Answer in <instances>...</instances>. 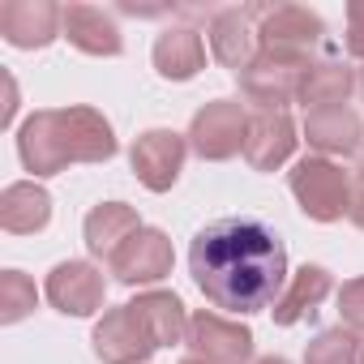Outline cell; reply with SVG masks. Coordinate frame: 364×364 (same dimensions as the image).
Masks as SVG:
<instances>
[{
	"instance_id": "6da1fadb",
	"label": "cell",
	"mask_w": 364,
	"mask_h": 364,
	"mask_svg": "<svg viewBox=\"0 0 364 364\" xmlns=\"http://www.w3.org/2000/svg\"><path fill=\"white\" fill-rule=\"evenodd\" d=\"M189 274L215 309H228L236 317L274 309L291 279L279 232L253 215L206 223L189 245Z\"/></svg>"
},
{
	"instance_id": "7a4b0ae2",
	"label": "cell",
	"mask_w": 364,
	"mask_h": 364,
	"mask_svg": "<svg viewBox=\"0 0 364 364\" xmlns=\"http://www.w3.org/2000/svg\"><path fill=\"white\" fill-rule=\"evenodd\" d=\"M18 154L31 176H56L73 163H107L116 154V133L99 107H43L22 120Z\"/></svg>"
},
{
	"instance_id": "3957f363",
	"label": "cell",
	"mask_w": 364,
	"mask_h": 364,
	"mask_svg": "<svg viewBox=\"0 0 364 364\" xmlns=\"http://www.w3.org/2000/svg\"><path fill=\"white\" fill-rule=\"evenodd\" d=\"M257 39H262V52H274V56H287L300 65H313V60H321L317 52H330L326 22L309 5H262Z\"/></svg>"
},
{
	"instance_id": "277c9868",
	"label": "cell",
	"mask_w": 364,
	"mask_h": 364,
	"mask_svg": "<svg viewBox=\"0 0 364 364\" xmlns=\"http://www.w3.org/2000/svg\"><path fill=\"white\" fill-rule=\"evenodd\" d=\"M287 189L313 223H338L351 202V176L321 154H304L287 171Z\"/></svg>"
},
{
	"instance_id": "5b68a950",
	"label": "cell",
	"mask_w": 364,
	"mask_h": 364,
	"mask_svg": "<svg viewBox=\"0 0 364 364\" xmlns=\"http://www.w3.org/2000/svg\"><path fill=\"white\" fill-rule=\"evenodd\" d=\"M189 150L206 163H228L236 154H245V137H249V112L240 99H210L206 107L193 112L189 124Z\"/></svg>"
},
{
	"instance_id": "8992f818",
	"label": "cell",
	"mask_w": 364,
	"mask_h": 364,
	"mask_svg": "<svg viewBox=\"0 0 364 364\" xmlns=\"http://www.w3.org/2000/svg\"><path fill=\"white\" fill-rule=\"evenodd\" d=\"M90 347L103 364H146L159 351V338L150 334V326L141 321V313L133 304H116L99 317Z\"/></svg>"
},
{
	"instance_id": "52a82bcc",
	"label": "cell",
	"mask_w": 364,
	"mask_h": 364,
	"mask_svg": "<svg viewBox=\"0 0 364 364\" xmlns=\"http://www.w3.org/2000/svg\"><path fill=\"white\" fill-rule=\"evenodd\" d=\"M304 69L309 65H300V60H287V56H274V52H257V60L236 82H240V95H245L249 107H257V112H287V103H296V95H300Z\"/></svg>"
},
{
	"instance_id": "ba28073f",
	"label": "cell",
	"mask_w": 364,
	"mask_h": 364,
	"mask_svg": "<svg viewBox=\"0 0 364 364\" xmlns=\"http://www.w3.org/2000/svg\"><path fill=\"white\" fill-rule=\"evenodd\" d=\"M257 14H262V5H228V9H219V14L210 18V26H206L210 56H215L223 69H232L236 77H240V73L257 60V52H262Z\"/></svg>"
},
{
	"instance_id": "9c48e42d",
	"label": "cell",
	"mask_w": 364,
	"mask_h": 364,
	"mask_svg": "<svg viewBox=\"0 0 364 364\" xmlns=\"http://www.w3.org/2000/svg\"><path fill=\"white\" fill-rule=\"evenodd\" d=\"M185 154H189V137H180L171 129H146L129 146L133 176L141 180L150 193H167L176 185L180 171H185Z\"/></svg>"
},
{
	"instance_id": "30bf717a",
	"label": "cell",
	"mask_w": 364,
	"mask_h": 364,
	"mask_svg": "<svg viewBox=\"0 0 364 364\" xmlns=\"http://www.w3.org/2000/svg\"><path fill=\"white\" fill-rule=\"evenodd\" d=\"M171 262H176V253H171L167 232L141 228V232L129 236L124 249L107 262V274H112L116 283H124V287H150V283H159V279L171 274Z\"/></svg>"
},
{
	"instance_id": "8fae6325",
	"label": "cell",
	"mask_w": 364,
	"mask_h": 364,
	"mask_svg": "<svg viewBox=\"0 0 364 364\" xmlns=\"http://www.w3.org/2000/svg\"><path fill=\"white\" fill-rule=\"evenodd\" d=\"M43 296L56 313L65 317H90L103 309V296H107V279L99 266L90 262H60L52 266L48 283H43Z\"/></svg>"
},
{
	"instance_id": "7c38bea8",
	"label": "cell",
	"mask_w": 364,
	"mask_h": 364,
	"mask_svg": "<svg viewBox=\"0 0 364 364\" xmlns=\"http://www.w3.org/2000/svg\"><path fill=\"white\" fill-rule=\"evenodd\" d=\"M193 355L210 360V364H253V330L232 321V317H219V313H193L189 317V338Z\"/></svg>"
},
{
	"instance_id": "4fadbf2b",
	"label": "cell",
	"mask_w": 364,
	"mask_h": 364,
	"mask_svg": "<svg viewBox=\"0 0 364 364\" xmlns=\"http://www.w3.org/2000/svg\"><path fill=\"white\" fill-rule=\"evenodd\" d=\"M60 22H65V9L52 5V0H5L0 5V35H5L9 48H22V52H35L60 39Z\"/></svg>"
},
{
	"instance_id": "5bb4252c",
	"label": "cell",
	"mask_w": 364,
	"mask_h": 364,
	"mask_svg": "<svg viewBox=\"0 0 364 364\" xmlns=\"http://www.w3.org/2000/svg\"><path fill=\"white\" fill-rule=\"evenodd\" d=\"M304 141L321 159H351L364 150V120L355 107H321L304 112Z\"/></svg>"
},
{
	"instance_id": "9a60e30c",
	"label": "cell",
	"mask_w": 364,
	"mask_h": 364,
	"mask_svg": "<svg viewBox=\"0 0 364 364\" xmlns=\"http://www.w3.org/2000/svg\"><path fill=\"white\" fill-rule=\"evenodd\" d=\"M296 124L287 112H253L249 116V137H245V159L253 171H279L296 154Z\"/></svg>"
},
{
	"instance_id": "2e32d148",
	"label": "cell",
	"mask_w": 364,
	"mask_h": 364,
	"mask_svg": "<svg viewBox=\"0 0 364 364\" xmlns=\"http://www.w3.org/2000/svg\"><path fill=\"white\" fill-rule=\"evenodd\" d=\"M60 35L86 52V56H120L124 52V35H120V22L116 14L99 9V5H65V22H60Z\"/></svg>"
},
{
	"instance_id": "e0dca14e",
	"label": "cell",
	"mask_w": 364,
	"mask_h": 364,
	"mask_svg": "<svg viewBox=\"0 0 364 364\" xmlns=\"http://www.w3.org/2000/svg\"><path fill=\"white\" fill-rule=\"evenodd\" d=\"M360 86V73L338 60V56H321L304 69L300 77V95L296 103H304V112H321V107H347V99L355 95Z\"/></svg>"
},
{
	"instance_id": "ac0fdd59",
	"label": "cell",
	"mask_w": 364,
	"mask_h": 364,
	"mask_svg": "<svg viewBox=\"0 0 364 364\" xmlns=\"http://www.w3.org/2000/svg\"><path fill=\"white\" fill-rule=\"evenodd\" d=\"M141 228H146V223H141V215H137L133 206H124V202H99V206L86 215V223H82V236H86L90 257L112 262V257L124 249V240L137 236Z\"/></svg>"
},
{
	"instance_id": "d6986e66",
	"label": "cell",
	"mask_w": 364,
	"mask_h": 364,
	"mask_svg": "<svg viewBox=\"0 0 364 364\" xmlns=\"http://www.w3.org/2000/svg\"><path fill=\"white\" fill-rule=\"evenodd\" d=\"M150 60H154L159 77H167V82H189V77H198L206 69V39L193 26H167L154 39Z\"/></svg>"
},
{
	"instance_id": "ffe728a7",
	"label": "cell",
	"mask_w": 364,
	"mask_h": 364,
	"mask_svg": "<svg viewBox=\"0 0 364 364\" xmlns=\"http://www.w3.org/2000/svg\"><path fill=\"white\" fill-rule=\"evenodd\" d=\"M52 223V193L35 180H14L0 193V228L9 236H35Z\"/></svg>"
},
{
	"instance_id": "44dd1931",
	"label": "cell",
	"mask_w": 364,
	"mask_h": 364,
	"mask_svg": "<svg viewBox=\"0 0 364 364\" xmlns=\"http://www.w3.org/2000/svg\"><path fill=\"white\" fill-rule=\"evenodd\" d=\"M330 291H334V279H330L326 266H300L287 279V287L274 300V309H270L274 313V326H296L304 317H317V309H321V300Z\"/></svg>"
},
{
	"instance_id": "7402d4cb",
	"label": "cell",
	"mask_w": 364,
	"mask_h": 364,
	"mask_svg": "<svg viewBox=\"0 0 364 364\" xmlns=\"http://www.w3.org/2000/svg\"><path fill=\"white\" fill-rule=\"evenodd\" d=\"M141 321L150 326V334L159 338V347H171V343H185L189 338V313H185V300L176 291H141L137 300H129Z\"/></svg>"
},
{
	"instance_id": "603a6c76",
	"label": "cell",
	"mask_w": 364,
	"mask_h": 364,
	"mask_svg": "<svg viewBox=\"0 0 364 364\" xmlns=\"http://www.w3.org/2000/svg\"><path fill=\"white\" fill-rule=\"evenodd\" d=\"M360 351H364V343L355 338V330L334 326V330H321L304 347V364H360Z\"/></svg>"
},
{
	"instance_id": "cb8c5ba5",
	"label": "cell",
	"mask_w": 364,
	"mask_h": 364,
	"mask_svg": "<svg viewBox=\"0 0 364 364\" xmlns=\"http://www.w3.org/2000/svg\"><path fill=\"white\" fill-rule=\"evenodd\" d=\"M35 300H39V291H35V283L22 270H5V274H0V321H5V326L22 321L35 309Z\"/></svg>"
},
{
	"instance_id": "d4e9b609",
	"label": "cell",
	"mask_w": 364,
	"mask_h": 364,
	"mask_svg": "<svg viewBox=\"0 0 364 364\" xmlns=\"http://www.w3.org/2000/svg\"><path fill=\"white\" fill-rule=\"evenodd\" d=\"M338 317L347 330L364 334V279H347L338 287Z\"/></svg>"
},
{
	"instance_id": "484cf974",
	"label": "cell",
	"mask_w": 364,
	"mask_h": 364,
	"mask_svg": "<svg viewBox=\"0 0 364 364\" xmlns=\"http://www.w3.org/2000/svg\"><path fill=\"white\" fill-rule=\"evenodd\" d=\"M347 52L355 60H364V0H351L347 5Z\"/></svg>"
},
{
	"instance_id": "4316f807",
	"label": "cell",
	"mask_w": 364,
	"mask_h": 364,
	"mask_svg": "<svg viewBox=\"0 0 364 364\" xmlns=\"http://www.w3.org/2000/svg\"><path fill=\"white\" fill-rule=\"evenodd\" d=\"M347 219L364 232V176L351 180V202H347Z\"/></svg>"
},
{
	"instance_id": "83f0119b",
	"label": "cell",
	"mask_w": 364,
	"mask_h": 364,
	"mask_svg": "<svg viewBox=\"0 0 364 364\" xmlns=\"http://www.w3.org/2000/svg\"><path fill=\"white\" fill-rule=\"evenodd\" d=\"M253 364H291L287 355H262V360H253Z\"/></svg>"
},
{
	"instance_id": "f1b7e54d",
	"label": "cell",
	"mask_w": 364,
	"mask_h": 364,
	"mask_svg": "<svg viewBox=\"0 0 364 364\" xmlns=\"http://www.w3.org/2000/svg\"><path fill=\"white\" fill-rule=\"evenodd\" d=\"M180 364H210V360H202V355H185Z\"/></svg>"
},
{
	"instance_id": "f546056e",
	"label": "cell",
	"mask_w": 364,
	"mask_h": 364,
	"mask_svg": "<svg viewBox=\"0 0 364 364\" xmlns=\"http://www.w3.org/2000/svg\"><path fill=\"white\" fill-rule=\"evenodd\" d=\"M355 90H360V99H364V69H360V86H355Z\"/></svg>"
},
{
	"instance_id": "4dcf8cb0",
	"label": "cell",
	"mask_w": 364,
	"mask_h": 364,
	"mask_svg": "<svg viewBox=\"0 0 364 364\" xmlns=\"http://www.w3.org/2000/svg\"><path fill=\"white\" fill-rule=\"evenodd\" d=\"M360 364H364V351H360Z\"/></svg>"
}]
</instances>
